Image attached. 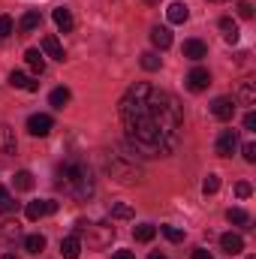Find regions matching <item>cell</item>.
Instances as JSON below:
<instances>
[{
  "label": "cell",
  "mask_w": 256,
  "mask_h": 259,
  "mask_svg": "<svg viewBox=\"0 0 256 259\" xmlns=\"http://www.w3.org/2000/svg\"><path fill=\"white\" fill-rule=\"evenodd\" d=\"M166 18H169L172 24H184V21L190 18V9H187V3H172V6L166 9Z\"/></svg>",
  "instance_id": "9a60e30c"
},
{
  "label": "cell",
  "mask_w": 256,
  "mask_h": 259,
  "mask_svg": "<svg viewBox=\"0 0 256 259\" xmlns=\"http://www.w3.org/2000/svg\"><path fill=\"white\" fill-rule=\"evenodd\" d=\"M81 253V241H78V235L72 232V235H66L64 241H61V256L64 259H78Z\"/></svg>",
  "instance_id": "8fae6325"
},
{
  "label": "cell",
  "mask_w": 256,
  "mask_h": 259,
  "mask_svg": "<svg viewBox=\"0 0 256 259\" xmlns=\"http://www.w3.org/2000/svg\"><path fill=\"white\" fill-rule=\"evenodd\" d=\"M109 175H112L115 181H121V184H136V181L142 178V169L136 166V160H127V157L115 154V157L109 160Z\"/></svg>",
  "instance_id": "277c9868"
},
{
  "label": "cell",
  "mask_w": 256,
  "mask_h": 259,
  "mask_svg": "<svg viewBox=\"0 0 256 259\" xmlns=\"http://www.w3.org/2000/svg\"><path fill=\"white\" fill-rule=\"evenodd\" d=\"M235 148H238V133L235 130H223L220 139H217V154L220 157H232Z\"/></svg>",
  "instance_id": "ba28073f"
},
{
  "label": "cell",
  "mask_w": 256,
  "mask_h": 259,
  "mask_svg": "<svg viewBox=\"0 0 256 259\" xmlns=\"http://www.w3.org/2000/svg\"><path fill=\"white\" fill-rule=\"evenodd\" d=\"M250 193H253V187H250L247 181H238V184H235V196H241V199H247Z\"/></svg>",
  "instance_id": "d590c367"
},
{
  "label": "cell",
  "mask_w": 256,
  "mask_h": 259,
  "mask_svg": "<svg viewBox=\"0 0 256 259\" xmlns=\"http://www.w3.org/2000/svg\"><path fill=\"white\" fill-rule=\"evenodd\" d=\"M121 118L124 130L142 157H163L172 154L181 142L184 112L175 94L157 91L148 81H136L121 100Z\"/></svg>",
  "instance_id": "6da1fadb"
},
{
  "label": "cell",
  "mask_w": 256,
  "mask_h": 259,
  "mask_svg": "<svg viewBox=\"0 0 256 259\" xmlns=\"http://www.w3.org/2000/svg\"><path fill=\"white\" fill-rule=\"evenodd\" d=\"M55 127V121L49 118V115H30L27 118V130H30V136H49Z\"/></svg>",
  "instance_id": "9c48e42d"
},
{
  "label": "cell",
  "mask_w": 256,
  "mask_h": 259,
  "mask_svg": "<svg viewBox=\"0 0 256 259\" xmlns=\"http://www.w3.org/2000/svg\"><path fill=\"white\" fill-rule=\"evenodd\" d=\"M220 247H223L229 256H235V253L244 250V238H241L238 232H226V235H220Z\"/></svg>",
  "instance_id": "30bf717a"
},
{
  "label": "cell",
  "mask_w": 256,
  "mask_h": 259,
  "mask_svg": "<svg viewBox=\"0 0 256 259\" xmlns=\"http://www.w3.org/2000/svg\"><path fill=\"white\" fill-rule=\"evenodd\" d=\"M145 3H160V0H145Z\"/></svg>",
  "instance_id": "7bdbcfd3"
},
{
  "label": "cell",
  "mask_w": 256,
  "mask_h": 259,
  "mask_svg": "<svg viewBox=\"0 0 256 259\" xmlns=\"http://www.w3.org/2000/svg\"><path fill=\"white\" fill-rule=\"evenodd\" d=\"M75 235H78V241H88V247L103 250V247L112 244L115 229L106 226V223H88V220H78V223H75Z\"/></svg>",
  "instance_id": "3957f363"
},
{
  "label": "cell",
  "mask_w": 256,
  "mask_h": 259,
  "mask_svg": "<svg viewBox=\"0 0 256 259\" xmlns=\"http://www.w3.org/2000/svg\"><path fill=\"white\" fill-rule=\"evenodd\" d=\"M15 208H18V202L12 199V193L0 187V214H9V211H15Z\"/></svg>",
  "instance_id": "83f0119b"
},
{
  "label": "cell",
  "mask_w": 256,
  "mask_h": 259,
  "mask_svg": "<svg viewBox=\"0 0 256 259\" xmlns=\"http://www.w3.org/2000/svg\"><path fill=\"white\" fill-rule=\"evenodd\" d=\"M193 259H214V256H211L205 247H199V250H193Z\"/></svg>",
  "instance_id": "ab89813d"
},
{
  "label": "cell",
  "mask_w": 256,
  "mask_h": 259,
  "mask_svg": "<svg viewBox=\"0 0 256 259\" xmlns=\"http://www.w3.org/2000/svg\"><path fill=\"white\" fill-rule=\"evenodd\" d=\"M151 42H154L157 49H169V46H172V30H169V27H154V30H151Z\"/></svg>",
  "instance_id": "44dd1931"
},
{
  "label": "cell",
  "mask_w": 256,
  "mask_h": 259,
  "mask_svg": "<svg viewBox=\"0 0 256 259\" xmlns=\"http://www.w3.org/2000/svg\"><path fill=\"white\" fill-rule=\"evenodd\" d=\"M55 187L64 196L75 199V202H88V199L94 196V190H97L91 169H88L84 163H78V160H66L64 166H58V172H55Z\"/></svg>",
  "instance_id": "7a4b0ae2"
},
{
  "label": "cell",
  "mask_w": 256,
  "mask_h": 259,
  "mask_svg": "<svg viewBox=\"0 0 256 259\" xmlns=\"http://www.w3.org/2000/svg\"><path fill=\"white\" fill-rule=\"evenodd\" d=\"M24 61L33 69V75H42V72H46V61H42V52H39V49H27V52H24Z\"/></svg>",
  "instance_id": "e0dca14e"
},
{
  "label": "cell",
  "mask_w": 256,
  "mask_h": 259,
  "mask_svg": "<svg viewBox=\"0 0 256 259\" xmlns=\"http://www.w3.org/2000/svg\"><path fill=\"white\" fill-rule=\"evenodd\" d=\"M133 235H136V241H151V238L157 235V226L142 223V226H136V229H133Z\"/></svg>",
  "instance_id": "4316f807"
},
{
  "label": "cell",
  "mask_w": 256,
  "mask_h": 259,
  "mask_svg": "<svg viewBox=\"0 0 256 259\" xmlns=\"http://www.w3.org/2000/svg\"><path fill=\"white\" fill-rule=\"evenodd\" d=\"M9 84H12V88H21V91H39V81H33V78L24 75V72H12V75H9Z\"/></svg>",
  "instance_id": "ac0fdd59"
},
{
  "label": "cell",
  "mask_w": 256,
  "mask_h": 259,
  "mask_svg": "<svg viewBox=\"0 0 256 259\" xmlns=\"http://www.w3.org/2000/svg\"><path fill=\"white\" fill-rule=\"evenodd\" d=\"M52 18H55V24H58L64 33H69V30H72V12H69L66 6H58V9L52 12Z\"/></svg>",
  "instance_id": "d6986e66"
},
{
  "label": "cell",
  "mask_w": 256,
  "mask_h": 259,
  "mask_svg": "<svg viewBox=\"0 0 256 259\" xmlns=\"http://www.w3.org/2000/svg\"><path fill=\"white\" fill-rule=\"evenodd\" d=\"M211 115H214L217 121H232V115H235V100L217 97V100L211 103Z\"/></svg>",
  "instance_id": "52a82bcc"
},
{
  "label": "cell",
  "mask_w": 256,
  "mask_h": 259,
  "mask_svg": "<svg viewBox=\"0 0 256 259\" xmlns=\"http://www.w3.org/2000/svg\"><path fill=\"white\" fill-rule=\"evenodd\" d=\"M55 211H58V202H52V199H33V202H27V208H24L27 220H39V217H46V214H55Z\"/></svg>",
  "instance_id": "5b68a950"
},
{
  "label": "cell",
  "mask_w": 256,
  "mask_h": 259,
  "mask_svg": "<svg viewBox=\"0 0 256 259\" xmlns=\"http://www.w3.org/2000/svg\"><path fill=\"white\" fill-rule=\"evenodd\" d=\"M24 250H27V253H42V250H46V235H39V232L27 235V238H24Z\"/></svg>",
  "instance_id": "603a6c76"
},
{
  "label": "cell",
  "mask_w": 256,
  "mask_h": 259,
  "mask_svg": "<svg viewBox=\"0 0 256 259\" xmlns=\"http://www.w3.org/2000/svg\"><path fill=\"white\" fill-rule=\"evenodd\" d=\"M0 154L3 157L15 154V133H12V127H6V124H0Z\"/></svg>",
  "instance_id": "7c38bea8"
},
{
  "label": "cell",
  "mask_w": 256,
  "mask_h": 259,
  "mask_svg": "<svg viewBox=\"0 0 256 259\" xmlns=\"http://www.w3.org/2000/svg\"><path fill=\"white\" fill-rule=\"evenodd\" d=\"M12 33V18L9 15H0V39H6Z\"/></svg>",
  "instance_id": "e575fe53"
},
{
  "label": "cell",
  "mask_w": 256,
  "mask_h": 259,
  "mask_svg": "<svg viewBox=\"0 0 256 259\" xmlns=\"http://www.w3.org/2000/svg\"><path fill=\"white\" fill-rule=\"evenodd\" d=\"M184 81H187V88H190L193 94H202V91L211 84V72H208V69H202V66H196V69L187 72V78H184Z\"/></svg>",
  "instance_id": "8992f818"
},
{
  "label": "cell",
  "mask_w": 256,
  "mask_h": 259,
  "mask_svg": "<svg viewBox=\"0 0 256 259\" xmlns=\"http://www.w3.org/2000/svg\"><path fill=\"white\" fill-rule=\"evenodd\" d=\"M247 259H256V256H247Z\"/></svg>",
  "instance_id": "f6af8a7d"
},
{
  "label": "cell",
  "mask_w": 256,
  "mask_h": 259,
  "mask_svg": "<svg viewBox=\"0 0 256 259\" xmlns=\"http://www.w3.org/2000/svg\"><path fill=\"white\" fill-rule=\"evenodd\" d=\"M142 69H148V72L160 69V58H157L154 52H145V55H142Z\"/></svg>",
  "instance_id": "4dcf8cb0"
},
{
  "label": "cell",
  "mask_w": 256,
  "mask_h": 259,
  "mask_svg": "<svg viewBox=\"0 0 256 259\" xmlns=\"http://www.w3.org/2000/svg\"><path fill=\"white\" fill-rule=\"evenodd\" d=\"M238 15L241 18H253V3L250 0H238Z\"/></svg>",
  "instance_id": "836d02e7"
},
{
  "label": "cell",
  "mask_w": 256,
  "mask_h": 259,
  "mask_svg": "<svg viewBox=\"0 0 256 259\" xmlns=\"http://www.w3.org/2000/svg\"><path fill=\"white\" fill-rule=\"evenodd\" d=\"M18 235H21V226H18V223H3V226H0V244L15 241Z\"/></svg>",
  "instance_id": "cb8c5ba5"
},
{
  "label": "cell",
  "mask_w": 256,
  "mask_h": 259,
  "mask_svg": "<svg viewBox=\"0 0 256 259\" xmlns=\"http://www.w3.org/2000/svg\"><path fill=\"white\" fill-rule=\"evenodd\" d=\"M241 154H244V160H247V163H256V145H253V142H247V145L241 148Z\"/></svg>",
  "instance_id": "8d00e7d4"
},
{
  "label": "cell",
  "mask_w": 256,
  "mask_h": 259,
  "mask_svg": "<svg viewBox=\"0 0 256 259\" xmlns=\"http://www.w3.org/2000/svg\"><path fill=\"white\" fill-rule=\"evenodd\" d=\"M112 217H118V220H130V217H133V208H130V205H112Z\"/></svg>",
  "instance_id": "d6a6232c"
},
{
  "label": "cell",
  "mask_w": 256,
  "mask_h": 259,
  "mask_svg": "<svg viewBox=\"0 0 256 259\" xmlns=\"http://www.w3.org/2000/svg\"><path fill=\"white\" fill-rule=\"evenodd\" d=\"M42 52H46L49 58H55V61H64V58H66L64 46H61V42H58V36H52V33H49V36H42Z\"/></svg>",
  "instance_id": "4fadbf2b"
},
{
  "label": "cell",
  "mask_w": 256,
  "mask_h": 259,
  "mask_svg": "<svg viewBox=\"0 0 256 259\" xmlns=\"http://www.w3.org/2000/svg\"><path fill=\"white\" fill-rule=\"evenodd\" d=\"M112 259H136V256H133V250H115Z\"/></svg>",
  "instance_id": "f35d334b"
},
{
  "label": "cell",
  "mask_w": 256,
  "mask_h": 259,
  "mask_svg": "<svg viewBox=\"0 0 256 259\" xmlns=\"http://www.w3.org/2000/svg\"><path fill=\"white\" fill-rule=\"evenodd\" d=\"M160 232H163L169 241H175V244H178V241H184V232H181L178 226H160Z\"/></svg>",
  "instance_id": "1f68e13d"
},
{
  "label": "cell",
  "mask_w": 256,
  "mask_h": 259,
  "mask_svg": "<svg viewBox=\"0 0 256 259\" xmlns=\"http://www.w3.org/2000/svg\"><path fill=\"white\" fill-rule=\"evenodd\" d=\"M148 259H166V256H163V253H151Z\"/></svg>",
  "instance_id": "60d3db41"
},
{
  "label": "cell",
  "mask_w": 256,
  "mask_h": 259,
  "mask_svg": "<svg viewBox=\"0 0 256 259\" xmlns=\"http://www.w3.org/2000/svg\"><path fill=\"white\" fill-rule=\"evenodd\" d=\"M39 21H42L39 9H30V12H24V15H21L18 30H21V33H30V30H36V27H39Z\"/></svg>",
  "instance_id": "2e32d148"
},
{
  "label": "cell",
  "mask_w": 256,
  "mask_h": 259,
  "mask_svg": "<svg viewBox=\"0 0 256 259\" xmlns=\"http://www.w3.org/2000/svg\"><path fill=\"white\" fill-rule=\"evenodd\" d=\"M226 220L235 223V226H247V223H250V214H247L244 208H229V211H226Z\"/></svg>",
  "instance_id": "d4e9b609"
},
{
  "label": "cell",
  "mask_w": 256,
  "mask_h": 259,
  "mask_svg": "<svg viewBox=\"0 0 256 259\" xmlns=\"http://www.w3.org/2000/svg\"><path fill=\"white\" fill-rule=\"evenodd\" d=\"M220 190V175H208L205 181H202V193L205 196H214Z\"/></svg>",
  "instance_id": "f546056e"
},
{
  "label": "cell",
  "mask_w": 256,
  "mask_h": 259,
  "mask_svg": "<svg viewBox=\"0 0 256 259\" xmlns=\"http://www.w3.org/2000/svg\"><path fill=\"white\" fill-rule=\"evenodd\" d=\"M208 55V46L202 42V39H187L184 42V58H190V61H202Z\"/></svg>",
  "instance_id": "5bb4252c"
},
{
  "label": "cell",
  "mask_w": 256,
  "mask_h": 259,
  "mask_svg": "<svg viewBox=\"0 0 256 259\" xmlns=\"http://www.w3.org/2000/svg\"><path fill=\"white\" fill-rule=\"evenodd\" d=\"M244 130H256V115H253V112H247V115H244Z\"/></svg>",
  "instance_id": "74e56055"
},
{
  "label": "cell",
  "mask_w": 256,
  "mask_h": 259,
  "mask_svg": "<svg viewBox=\"0 0 256 259\" xmlns=\"http://www.w3.org/2000/svg\"><path fill=\"white\" fill-rule=\"evenodd\" d=\"M69 97H72V94H69L66 88H55V91L49 94V103H52L55 109H64L66 103H69Z\"/></svg>",
  "instance_id": "484cf974"
},
{
  "label": "cell",
  "mask_w": 256,
  "mask_h": 259,
  "mask_svg": "<svg viewBox=\"0 0 256 259\" xmlns=\"http://www.w3.org/2000/svg\"><path fill=\"white\" fill-rule=\"evenodd\" d=\"M238 103H241V106H256L253 81H241V84H238Z\"/></svg>",
  "instance_id": "7402d4cb"
},
{
  "label": "cell",
  "mask_w": 256,
  "mask_h": 259,
  "mask_svg": "<svg viewBox=\"0 0 256 259\" xmlns=\"http://www.w3.org/2000/svg\"><path fill=\"white\" fill-rule=\"evenodd\" d=\"M211 3H226V0H211Z\"/></svg>",
  "instance_id": "ee69618b"
},
{
  "label": "cell",
  "mask_w": 256,
  "mask_h": 259,
  "mask_svg": "<svg viewBox=\"0 0 256 259\" xmlns=\"http://www.w3.org/2000/svg\"><path fill=\"white\" fill-rule=\"evenodd\" d=\"M12 184H15V190H30V187H33V175H30L27 169H21V172L15 175Z\"/></svg>",
  "instance_id": "f1b7e54d"
},
{
  "label": "cell",
  "mask_w": 256,
  "mask_h": 259,
  "mask_svg": "<svg viewBox=\"0 0 256 259\" xmlns=\"http://www.w3.org/2000/svg\"><path fill=\"white\" fill-rule=\"evenodd\" d=\"M220 30H223V39H226L229 46H235L238 36H241V33H238V24H235L232 18H220Z\"/></svg>",
  "instance_id": "ffe728a7"
},
{
  "label": "cell",
  "mask_w": 256,
  "mask_h": 259,
  "mask_svg": "<svg viewBox=\"0 0 256 259\" xmlns=\"http://www.w3.org/2000/svg\"><path fill=\"white\" fill-rule=\"evenodd\" d=\"M0 259H18V256H15V253H3Z\"/></svg>",
  "instance_id": "b9f144b4"
}]
</instances>
